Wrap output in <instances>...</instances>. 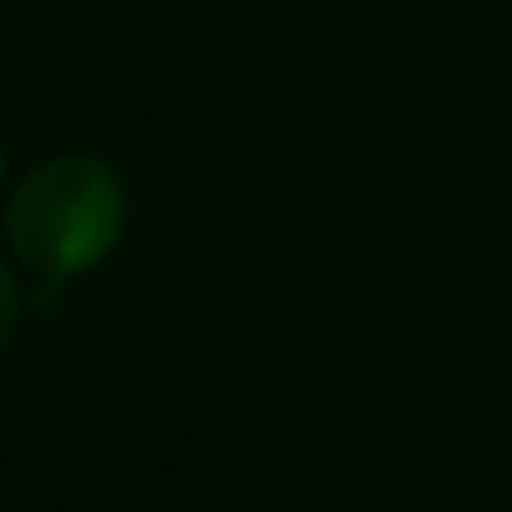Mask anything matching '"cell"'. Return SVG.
Wrapping results in <instances>:
<instances>
[{
    "label": "cell",
    "mask_w": 512,
    "mask_h": 512,
    "mask_svg": "<svg viewBox=\"0 0 512 512\" xmlns=\"http://www.w3.org/2000/svg\"><path fill=\"white\" fill-rule=\"evenodd\" d=\"M126 231V181L101 156L41 161L6 201V236L21 267L61 287L86 277Z\"/></svg>",
    "instance_id": "6da1fadb"
},
{
    "label": "cell",
    "mask_w": 512,
    "mask_h": 512,
    "mask_svg": "<svg viewBox=\"0 0 512 512\" xmlns=\"http://www.w3.org/2000/svg\"><path fill=\"white\" fill-rule=\"evenodd\" d=\"M16 327H21V287H16V277L6 267V256H0V352L11 347Z\"/></svg>",
    "instance_id": "7a4b0ae2"
},
{
    "label": "cell",
    "mask_w": 512,
    "mask_h": 512,
    "mask_svg": "<svg viewBox=\"0 0 512 512\" xmlns=\"http://www.w3.org/2000/svg\"><path fill=\"white\" fill-rule=\"evenodd\" d=\"M0 186H6V151H0Z\"/></svg>",
    "instance_id": "3957f363"
}]
</instances>
